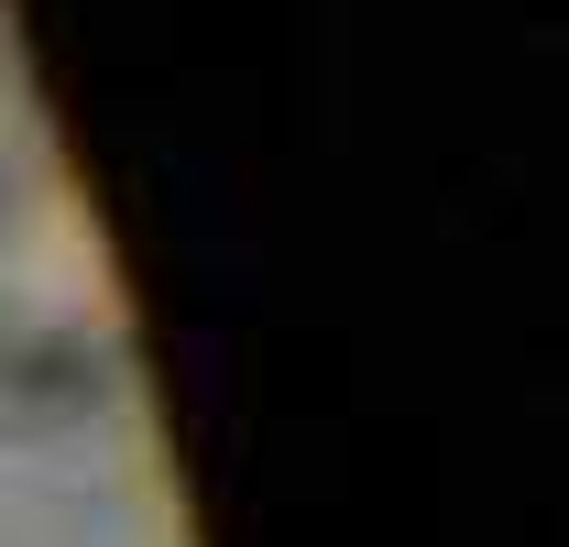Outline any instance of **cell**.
<instances>
[{
    "mask_svg": "<svg viewBox=\"0 0 569 547\" xmlns=\"http://www.w3.org/2000/svg\"><path fill=\"white\" fill-rule=\"evenodd\" d=\"M0 285L33 329H99L110 318V252H99L88 208H33L0 252Z\"/></svg>",
    "mask_w": 569,
    "mask_h": 547,
    "instance_id": "6da1fadb",
    "label": "cell"
},
{
    "mask_svg": "<svg viewBox=\"0 0 569 547\" xmlns=\"http://www.w3.org/2000/svg\"><path fill=\"white\" fill-rule=\"evenodd\" d=\"M22 165H33V99H22V77H11V56H0V208H11V187H22Z\"/></svg>",
    "mask_w": 569,
    "mask_h": 547,
    "instance_id": "7a4b0ae2",
    "label": "cell"
}]
</instances>
